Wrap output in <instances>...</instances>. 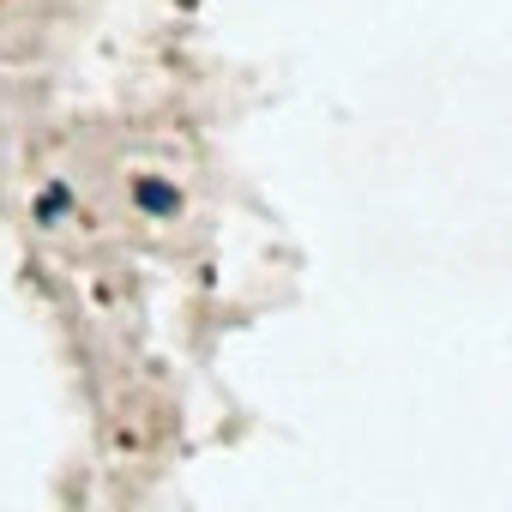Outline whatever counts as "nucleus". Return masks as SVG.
I'll return each mask as SVG.
<instances>
[{"mask_svg":"<svg viewBox=\"0 0 512 512\" xmlns=\"http://www.w3.org/2000/svg\"><path fill=\"white\" fill-rule=\"evenodd\" d=\"M133 199H139V211H157V217H175V211H181V193H175L169 181H139Z\"/></svg>","mask_w":512,"mask_h":512,"instance_id":"f257e3e1","label":"nucleus"},{"mask_svg":"<svg viewBox=\"0 0 512 512\" xmlns=\"http://www.w3.org/2000/svg\"><path fill=\"white\" fill-rule=\"evenodd\" d=\"M61 211H67V187H49V193L37 199V223H55Z\"/></svg>","mask_w":512,"mask_h":512,"instance_id":"f03ea898","label":"nucleus"}]
</instances>
